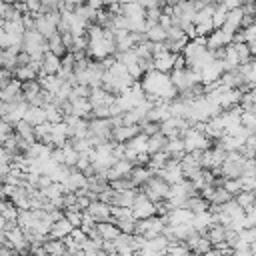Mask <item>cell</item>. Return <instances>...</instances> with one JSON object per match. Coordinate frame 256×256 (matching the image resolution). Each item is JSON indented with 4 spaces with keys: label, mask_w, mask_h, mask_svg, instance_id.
<instances>
[{
    "label": "cell",
    "mask_w": 256,
    "mask_h": 256,
    "mask_svg": "<svg viewBox=\"0 0 256 256\" xmlns=\"http://www.w3.org/2000/svg\"><path fill=\"white\" fill-rule=\"evenodd\" d=\"M76 226L66 218V216H62L60 220H56L54 224H52V230H50V236L52 238H66V236H70L72 234V230H74Z\"/></svg>",
    "instance_id": "14"
},
{
    "label": "cell",
    "mask_w": 256,
    "mask_h": 256,
    "mask_svg": "<svg viewBox=\"0 0 256 256\" xmlns=\"http://www.w3.org/2000/svg\"><path fill=\"white\" fill-rule=\"evenodd\" d=\"M234 42V32L228 30V28H214L210 34H208V48L210 50H216V48H224L228 44Z\"/></svg>",
    "instance_id": "5"
},
{
    "label": "cell",
    "mask_w": 256,
    "mask_h": 256,
    "mask_svg": "<svg viewBox=\"0 0 256 256\" xmlns=\"http://www.w3.org/2000/svg\"><path fill=\"white\" fill-rule=\"evenodd\" d=\"M78 204V194L76 192H66L64 194V208H70V206H76Z\"/></svg>",
    "instance_id": "38"
},
{
    "label": "cell",
    "mask_w": 256,
    "mask_h": 256,
    "mask_svg": "<svg viewBox=\"0 0 256 256\" xmlns=\"http://www.w3.org/2000/svg\"><path fill=\"white\" fill-rule=\"evenodd\" d=\"M24 120H28L30 124L38 126L42 122H48V116H46V108L44 106H38V104H30L26 114H24Z\"/></svg>",
    "instance_id": "15"
},
{
    "label": "cell",
    "mask_w": 256,
    "mask_h": 256,
    "mask_svg": "<svg viewBox=\"0 0 256 256\" xmlns=\"http://www.w3.org/2000/svg\"><path fill=\"white\" fill-rule=\"evenodd\" d=\"M62 70V58L58 54H54L52 50H48L44 54V60H42V72L46 74H58Z\"/></svg>",
    "instance_id": "13"
},
{
    "label": "cell",
    "mask_w": 256,
    "mask_h": 256,
    "mask_svg": "<svg viewBox=\"0 0 256 256\" xmlns=\"http://www.w3.org/2000/svg\"><path fill=\"white\" fill-rule=\"evenodd\" d=\"M2 2H8V4H16L18 0H2Z\"/></svg>",
    "instance_id": "43"
},
{
    "label": "cell",
    "mask_w": 256,
    "mask_h": 256,
    "mask_svg": "<svg viewBox=\"0 0 256 256\" xmlns=\"http://www.w3.org/2000/svg\"><path fill=\"white\" fill-rule=\"evenodd\" d=\"M246 142H248V144H252V148L256 150V132H254V134H252V136H250V138H248Z\"/></svg>",
    "instance_id": "39"
},
{
    "label": "cell",
    "mask_w": 256,
    "mask_h": 256,
    "mask_svg": "<svg viewBox=\"0 0 256 256\" xmlns=\"http://www.w3.org/2000/svg\"><path fill=\"white\" fill-rule=\"evenodd\" d=\"M84 2H86V0H62L60 10H72V12H76Z\"/></svg>",
    "instance_id": "36"
},
{
    "label": "cell",
    "mask_w": 256,
    "mask_h": 256,
    "mask_svg": "<svg viewBox=\"0 0 256 256\" xmlns=\"http://www.w3.org/2000/svg\"><path fill=\"white\" fill-rule=\"evenodd\" d=\"M196 2H202V4H212L214 0H196Z\"/></svg>",
    "instance_id": "42"
},
{
    "label": "cell",
    "mask_w": 256,
    "mask_h": 256,
    "mask_svg": "<svg viewBox=\"0 0 256 256\" xmlns=\"http://www.w3.org/2000/svg\"><path fill=\"white\" fill-rule=\"evenodd\" d=\"M78 158H80V152L68 142V144L64 146V164H68V166H76Z\"/></svg>",
    "instance_id": "32"
},
{
    "label": "cell",
    "mask_w": 256,
    "mask_h": 256,
    "mask_svg": "<svg viewBox=\"0 0 256 256\" xmlns=\"http://www.w3.org/2000/svg\"><path fill=\"white\" fill-rule=\"evenodd\" d=\"M208 238L212 240V244H218V242H222V240H226V226L224 224H218V222H214L210 228H208Z\"/></svg>",
    "instance_id": "30"
},
{
    "label": "cell",
    "mask_w": 256,
    "mask_h": 256,
    "mask_svg": "<svg viewBox=\"0 0 256 256\" xmlns=\"http://www.w3.org/2000/svg\"><path fill=\"white\" fill-rule=\"evenodd\" d=\"M232 196H236L240 190H242V180L240 178H224V184H222Z\"/></svg>",
    "instance_id": "34"
},
{
    "label": "cell",
    "mask_w": 256,
    "mask_h": 256,
    "mask_svg": "<svg viewBox=\"0 0 256 256\" xmlns=\"http://www.w3.org/2000/svg\"><path fill=\"white\" fill-rule=\"evenodd\" d=\"M48 50H52V52H54V54H58L60 58L68 52V48L64 46V40H62V34H60V32H56L54 36H50V38H48Z\"/></svg>",
    "instance_id": "29"
},
{
    "label": "cell",
    "mask_w": 256,
    "mask_h": 256,
    "mask_svg": "<svg viewBox=\"0 0 256 256\" xmlns=\"http://www.w3.org/2000/svg\"><path fill=\"white\" fill-rule=\"evenodd\" d=\"M140 128H142V132L146 134V136H152V134H156V132H160V122H154V120H144V122H140Z\"/></svg>",
    "instance_id": "35"
},
{
    "label": "cell",
    "mask_w": 256,
    "mask_h": 256,
    "mask_svg": "<svg viewBox=\"0 0 256 256\" xmlns=\"http://www.w3.org/2000/svg\"><path fill=\"white\" fill-rule=\"evenodd\" d=\"M244 2H246V4H254L256 0H244Z\"/></svg>",
    "instance_id": "44"
},
{
    "label": "cell",
    "mask_w": 256,
    "mask_h": 256,
    "mask_svg": "<svg viewBox=\"0 0 256 256\" xmlns=\"http://www.w3.org/2000/svg\"><path fill=\"white\" fill-rule=\"evenodd\" d=\"M234 196L224 188V186H216V190H214V194H212V198H210V204H224V202H228V200H232Z\"/></svg>",
    "instance_id": "31"
},
{
    "label": "cell",
    "mask_w": 256,
    "mask_h": 256,
    "mask_svg": "<svg viewBox=\"0 0 256 256\" xmlns=\"http://www.w3.org/2000/svg\"><path fill=\"white\" fill-rule=\"evenodd\" d=\"M250 94H252V98H254V102H256V86L250 90Z\"/></svg>",
    "instance_id": "41"
},
{
    "label": "cell",
    "mask_w": 256,
    "mask_h": 256,
    "mask_svg": "<svg viewBox=\"0 0 256 256\" xmlns=\"http://www.w3.org/2000/svg\"><path fill=\"white\" fill-rule=\"evenodd\" d=\"M212 224H214V218H212V212H210V210L196 212L194 218H192V226H194V230L200 232V234H206Z\"/></svg>",
    "instance_id": "12"
},
{
    "label": "cell",
    "mask_w": 256,
    "mask_h": 256,
    "mask_svg": "<svg viewBox=\"0 0 256 256\" xmlns=\"http://www.w3.org/2000/svg\"><path fill=\"white\" fill-rule=\"evenodd\" d=\"M28 106H30V102H26L24 98H20V100H12V102H2V106H0V114H2L4 120H10L12 124H16V122H20V120L24 118Z\"/></svg>",
    "instance_id": "3"
},
{
    "label": "cell",
    "mask_w": 256,
    "mask_h": 256,
    "mask_svg": "<svg viewBox=\"0 0 256 256\" xmlns=\"http://www.w3.org/2000/svg\"><path fill=\"white\" fill-rule=\"evenodd\" d=\"M148 138H150V136H146L144 132H138L134 138H130V140L126 142V146H128V150H132V152H136V154L148 152Z\"/></svg>",
    "instance_id": "23"
},
{
    "label": "cell",
    "mask_w": 256,
    "mask_h": 256,
    "mask_svg": "<svg viewBox=\"0 0 256 256\" xmlns=\"http://www.w3.org/2000/svg\"><path fill=\"white\" fill-rule=\"evenodd\" d=\"M0 98H2V102H12V100L24 98V96H22V80H18V78L14 76L6 86L0 88Z\"/></svg>",
    "instance_id": "7"
},
{
    "label": "cell",
    "mask_w": 256,
    "mask_h": 256,
    "mask_svg": "<svg viewBox=\"0 0 256 256\" xmlns=\"http://www.w3.org/2000/svg\"><path fill=\"white\" fill-rule=\"evenodd\" d=\"M250 44V48H252V54H254V58H256V40L254 42H248Z\"/></svg>",
    "instance_id": "40"
},
{
    "label": "cell",
    "mask_w": 256,
    "mask_h": 256,
    "mask_svg": "<svg viewBox=\"0 0 256 256\" xmlns=\"http://www.w3.org/2000/svg\"><path fill=\"white\" fill-rule=\"evenodd\" d=\"M132 212L136 216V220H142V218H148V216H154L156 214V202L150 200L142 190L138 192L134 204H132Z\"/></svg>",
    "instance_id": "4"
},
{
    "label": "cell",
    "mask_w": 256,
    "mask_h": 256,
    "mask_svg": "<svg viewBox=\"0 0 256 256\" xmlns=\"http://www.w3.org/2000/svg\"><path fill=\"white\" fill-rule=\"evenodd\" d=\"M168 158H170V154L166 152V150H158V152H154V154H150V160H148V166L154 170V174L160 170V168H164L166 166V162H168Z\"/></svg>",
    "instance_id": "27"
},
{
    "label": "cell",
    "mask_w": 256,
    "mask_h": 256,
    "mask_svg": "<svg viewBox=\"0 0 256 256\" xmlns=\"http://www.w3.org/2000/svg\"><path fill=\"white\" fill-rule=\"evenodd\" d=\"M134 162L130 160V158H118L108 170H106V178H108V182H112V180H116V178H124V176H130V172L134 170Z\"/></svg>",
    "instance_id": "6"
},
{
    "label": "cell",
    "mask_w": 256,
    "mask_h": 256,
    "mask_svg": "<svg viewBox=\"0 0 256 256\" xmlns=\"http://www.w3.org/2000/svg\"><path fill=\"white\" fill-rule=\"evenodd\" d=\"M146 38L152 40V42H164V40H168V30L160 22L150 24L148 30H146Z\"/></svg>",
    "instance_id": "24"
},
{
    "label": "cell",
    "mask_w": 256,
    "mask_h": 256,
    "mask_svg": "<svg viewBox=\"0 0 256 256\" xmlns=\"http://www.w3.org/2000/svg\"><path fill=\"white\" fill-rule=\"evenodd\" d=\"M2 30L14 34V36H24L26 26L22 22V18H12V20H2Z\"/></svg>",
    "instance_id": "25"
},
{
    "label": "cell",
    "mask_w": 256,
    "mask_h": 256,
    "mask_svg": "<svg viewBox=\"0 0 256 256\" xmlns=\"http://www.w3.org/2000/svg\"><path fill=\"white\" fill-rule=\"evenodd\" d=\"M98 232H100V236L104 238V240H116L120 234H122V230H120V226L114 222V220H106V222H98Z\"/></svg>",
    "instance_id": "18"
},
{
    "label": "cell",
    "mask_w": 256,
    "mask_h": 256,
    "mask_svg": "<svg viewBox=\"0 0 256 256\" xmlns=\"http://www.w3.org/2000/svg\"><path fill=\"white\" fill-rule=\"evenodd\" d=\"M154 176V170L148 166V164H136L134 166V170L130 172V180L134 182V186H142V184H146L150 178Z\"/></svg>",
    "instance_id": "11"
},
{
    "label": "cell",
    "mask_w": 256,
    "mask_h": 256,
    "mask_svg": "<svg viewBox=\"0 0 256 256\" xmlns=\"http://www.w3.org/2000/svg\"><path fill=\"white\" fill-rule=\"evenodd\" d=\"M138 132H142L140 124H122V126H116L112 130V140L114 142H128L130 138H134Z\"/></svg>",
    "instance_id": "10"
},
{
    "label": "cell",
    "mask_w": 256,
    "mask_h": 256,
    "mask_svg": "<svg viewBox=\"0 0 256 256\" xmlns=\"http://www.w3.org/2000/svg\"><path fill=\"white\" fill-rule=\"evenodd\" d=\"M254 192H256V190H254Z\"/></svg>",
    "instance_id": "46"
},
{
    "label": "cell",
    "mask_w": 256,
    "mask_h": 256,
    "mask_svg": "<svg viewBox=\"0 0 256 256\" xmlns=\"http://www.w3.org/2000/svg\"><path fill=\"white\" fill-rule=\"evenodd\" d=\"M36 30L40 34H44L46 38H50L58 32V22L52 18V14H38L36 16Z\"/></svg>",
    "instance_id": "8"
},
{
    "label": "cell",
    "mask_w": 256,
    "mask_h": 256,
    "mask_svg": "<svg viewBox=\"0 0 256 256\" xmlns=\"http://www.w3.org/2000/svg\"><path fill=\"white\" fill-rule=\"evenodd\" d=\"M186 208H190L194 214L196 212H204V210H210V200L208 198H204L200 192H196V194H190L188 198H186V204H184Z\"/></svg>",
    "instance_id": "16"
},
{
    "label": "cell",
    "mask_w": 256,
    "mask_h": 256,
    "mask_svg": "<svg viewBox=\"0 0 256 256\" xmlns=\"http://www.w3.org/2000/svg\"><path fill=\"white\" fill-rule=\"evenodd\" d=\"M14 76H16L18 80L26 82V80H34V78H38L40 72H38L36 66L30 62V64H20V66H16V68H14Z\"/></svg>",
    "instance_id": "21"
},
{
    "label": "cell",
    "mask_w": 256,
    "mask_h": 256,
    "mask_svg": "<svg viewBox=\"0 0 256 256\" xmlns=\"http://www.w3.org/2000/svg\"><path fill=\"white\" fill-rule=\"evenodd\" d=\"M254 16H256V2H254Z\"/></svg>",
    "instance_id": "45"
},
{
    "label": "cell",
    "mask_w": 256,
    "mask_h": 256,
    "mask_svg": "<svg viewBox=\"0 0 256 256\" xmlns=\"http://www.w3.org/2000/svg\"><path fill=\"white\" fill-rule=\"evenodd\" d=\"M240 122H242L248 130L256 132V112H252V110H244L242 116H240Z\"/></svg>",
    "instance_id": "33"
},
{
    "label": "cell",
    "mask_w": 256,
    "mask_h": 256,
    "mask_svg": "<svg viewBox=\"0 0 256 256\" xmlns=\"http://www.w3.org/2000/svg\"><path fill=\"white\" fill-rule=\"evenodd\" d=\"M234 198L238 200V204H240L246 212H248L250 208H254V204H256V192H254V190H240Z\"/></svg>",
    "instance_id": "28"
},
{
    "label": "cell",
    "mask_w": 256,
    "mask_h": 256,
    "mask_svg": "<svg viewBox=\"0 0 256 256\" xmlns=\"http://www.w3.org/2000/svg\"><path fill=\"white\" fill-rule=\"evenodd\" d=\"M88 212L96 218V222L112 220V204H108V202H104V200H92Z\"/></svg>",
    "instance_id": "9"
},
{
    "label": "cell",
    "mask_w": 256,
    "mask_h": 256,
    "mask_svg": "<svg viewBox=\"0 0 256 256\" xmlns=\"http://www.w3.org/2000/svg\"><path fill=\"white\" fill-rule=\"evenodd\" d=\"M170 188H172V184L166 182L160 174H154L146 184L140 186V190H142L150 200H154V202H158V200H166V198L170 196Z\"/></svg>",
    "instance_id": "1"
},
{
    "label": "cell",
    "mask_w": 256,
    "mask_h": 256,
    "mask_svg": "<svg viewBox=\"0 0 256 256\" xmlns=\"http://www.w3.org/2000/svg\"><path fill=\"white\" fill-rule=\"evenodd\" d=\"M174 64H176V52H170V50L154 58V68L162 70V72H172Z\"/></svg>",
    "instance_id": "17"
},
{
    "label": "cell",
    "mask_w": 256,
    "mask_h": 256,
    "mask_svg": "<svg viewBox=\"0 0 256 256\" xmlns=\"http://www.w3.org/2000/svg\"><path fill=\"white\" fill-rule=\"evenodd\" d=\"M166 144H168V136H166L164 132H156V134H152V136L148 138V152L154 154V152H158V150H164Z\"/></svg>",
    "instance_id": "26"
},
{
    "label": "cell",
    "mask_w": 256,
    "mask_h": 256,
    "mask_svg": "<svg viewBox=\"0 0 256 256\" xmlns=\"http://www.w3.org/2000/svg\"><path fill=\"white\" fill-rule=\"evenodd\" d=\"M240 30H242L246 42H254V40H256V22L250 24V26H246V28H240Z\"/></svg>",
    "instance_id": "37"
},
{
    "label": "cell",
    "mask_w": 256,
    "mask_h": 256,
    "mask_svg": "<svg viewBox=\"0 0 256 256\" xmlns=\"http://www.w3.org/2000/svg\"><path fill=\"white\" fill-rule=\"evenodd\" d=\"M44 246H46V252H48V254H52V256L68 254V248H66L64 238H52V236H48V238H46V242H44Z\"/></svg>",
    "instance_id": "22"
},
{
    "label": "cell",
    "mask_w": 256,
    "mask_h": 256,
    "mask_svg": "<svg viewBox=\"0 0 256 256\" xmlns=\"http://www.w3.org/2000/svg\"><path fill=\"white\" fill-rule=\"evenodd\" d=\"M42 90H44V88H42V84H40V80H38V78L22 82V96H24V100H26V102H32V100H34Z\"/></svg>",
    "instance_id": "19"
},
{
    "label": "cell",
    "mask_w": 256,
    "mask_h": 256,
    "mask_svg": "<svg viewBox=\"0 0 256 256\" xmlns=\"http://www.w3.org/2000/svg\"><path fill=\"white\" fill-rule=\"evenodd\" d=\"M242 18H244V10H242V6H240V8H232V10H228L224 28H228V30H232V32L240 30V28H242Z\"/></svg>",
    "instance_id": "20"
},
{
    "label": "cell",
    "mask_w": 256,
    "mask_h": 256,
    "mask_svg": "<svg viewBox=\"0 0 256 256\" xmlns=\"http://www.w3.org/2000/svg\"><path fill=\"white\" fill-rule=\"evenodd\" d=\"M184 144H186V152H194V150H206L214 144V140L210 136L204 134V130L196 128V126H190L186 132H184Z\"/></svg>",
    "instance_id": "2"
}]
</instances>
